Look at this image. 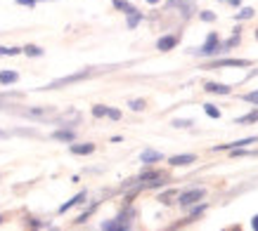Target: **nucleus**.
Returning a JSON list of instances; mask_svg holds the SVG:
<instances>
[{"instance_id": "1", "label": "nucleus", "mask_w": 258, "mask_h": 231, "mask_svg": "<svg viewBox=\"0 0 258 231\" xmlns=\"http://www.w3.org/2000/svg\"><path fill=\"white\" fill-rule=\"evenodd\" d=\"M93 76V71H81L76 76H67V78H59V80H52V83L43 87V90H55V87H64V85H71V83H79V80H86V78Z\"/></svg>"}, {"instance_id": "2", "label": "nucleus", "mask_w": 258, "mask_h": 231, "mask_svg": "<svg viewBox=\"0 0 258 231\" xmlns=\"http://www.w3.org/2000/svg\"><path fill=\"white\" fill-rule=\"evenodd\" d=\"M220 50H223V45H220V40H218V33H209L206 43L199 50H195V52L197 54H218Z\"/></svg>"}, {"instance_id": "3", "label": "nucleus", "mask_w": 258, "mask_h": 231, "mask_svg": "<svg viewBox=\"0 0 258 231\" xmlns=\"http://www.w3.org/2000/svg\"><path fill=\"white\" fill-rule=\"evenodd\" d=\"M206 196L204 189H189V191H182L178 196V203L180 205H192V203H199V200Z\"/></svg>"}, {"instance_id": "4", "label": "nucleus", "mask_w": 258, "mask_h": 231, "mask_svg": "<svg viewBox=\"0 0 258 231\" xmlns=\"http://www.w3.org/2000/svg\"><path fill=\"white\" fill-rule=\"evenodd\" d=\"M227 66H235V69H246L251 66L249 59H216L211 64V69H227Z\"/></svg>"}, {"instance_id": "5", "label": "nucleus", "mask_w": 258, "mask_h": 231, "mask_svg": "<svg viewBox=\"0 0 258 231\" xmlns=\"http://www.w3.org/2000/svg\"><path fill=\"white\" fill-rule=\"evenodd\" d=\"M168 5L171 8H180L182 17H189L195 12V0H168Z\"/></svg>"}, {"instance_id": "6", "label": "nucleus", "mask_w": 258, "mask_h": 231, "mask_svg": "<svg viewBox=\"0 0 258 231\" xmlns=\"http://www.w3.org/2000/svg\"><path fill=\"white\" fill-rule=\"evenodd\" d=\"M246 144H256V137H244L239 142H232V144H220V147H213L216 151H230V149L235 147H246Z\"/></svg>"}, {"instance_id": "7", "label": "nucleus", "mask_w": 258, "mask_h": 231, "mask_svg": "<svg viewBox=\"0 0 258 231\" xmlns=\"http://www.w3.org/2000/svg\"><path fill=\"white\" fill-rule=\"evenodd\" d=\"M175 45H178V36H164V38H159V43H157V47L161 52H168V50H173Z\"/></svg>"}, {"instance_id": "8", "label": "nucleus", "mask_w": 258, "mask_h": 231, "mask_svg": "<svg viewBox=\"0 0 258 231\" xmlns=\"http://www.w3.org/2000/svg\"><path fill=\"white\" fill-rule=\"evenodd\" d=\"M140 161L145 163V165H152V163H159L161 161V154L159 151H154V149H145L140 156Z\"/></svg>"}, {"instance_id": "9", "label": "nucleus", "mask_w": 258, "mask_h": 231, "mask_svg": "<svg viewBox=\"0 0 258 231\" xmlns=\"http://www.w3.org/2000/svg\"><path fill=\"white\" fill-rule=\"evenodd\" d=\"M230 85H223V83H206V92L211 94H230Z\"/></svg>"}, {"instance_id": "10", "label": "nucleus", "mask_w": 258, "mask_h": 231, "mask_svg": "<svg viewBox=\"0 0 258 231\" xmlns=\"http://www.w3.org/2000/svg\"><path fill=\"white\" fill-rule=\"evenodd\" d=\"M69 151L76 156H88L95 151V144H74V147H69Z\"/></svg>"}, {"instance_id": "11", "label": "nucleus", "mask_w": 258, "mask_h": 231, "mask_svg": "<svg viewBox=\"0 0 258 231\" xmlns=\"http://www.w3.org/2000/svg\"><path fill=\"white\" fill-rule=\"evenodd\" d=\"M83 200H86V191H81L79 196H74V198L67 200V203H64L62 208H59V215H62V212H67V210H71L74 205H79V203H83Z\"/></svg>"}, {"instance_id": "12", "label": "nucleus", "mask_w": 258, "mask_h": 231, "mask_svg": "<svg viewBox=\"0 0 258 231\" xmlns=\"http://www.w3.org/2000/svg\"><path fill=\"white\" fill-rule=\"evenodd\" d=\"M195 161H197L195 154H182V156H173L171 165H189V163H195Z\"/></svg>"}, {"instance_id": "13", "label": "nucleus", "mask_w": 258, "mask_h": 231, "mask_svg": "<svg viewBox=\"0 0 258 231\" xmlns=\"http://www.w3.org/2000/svg\"><path fill=\"white\" fill-rule=\"evenodd\" d=\"M52 137L55 139H59V142H74V130H55L52 132Z\"/></svg>"}, {"instance_id": "14", "label": "nucleus", "mask_w": 258, "mask_h": 231, "mask_svg": "<svg viewBox=\"0 0 258 231\" xmlns=\"http://www.w3.org/2000/svg\"><path fill=\"white\" fill-rule=\"evenodd\" d=\"M140 19H142V15L140 12H138V10H131V12H128V29H135V26H138V24H140Z\"/></svg>"}, {"instance_id": "15", "label": "nucleus", "mask_w": 258, "mask_h": 231, "mask_svg": "<svg viewBox=\"0 0 258 231\" xmlns=\"http://www.w3.org/2000/svg\"><path fill=\"white\" fill-rule=\"evenodd\" d=\"M17 78H19V76H17L15 71H3V73H0V83H3V85H10V83H15Z\"/></svg>"}, {"instance_id": "16", "label": "nucleus", "mask_w": 258, "mask_h": 231, "mask_svg": "<svg viewBox=\"0 0 258 231\" xmlns=\"http://www.w3.org/2000/svg\"><path fill=\"white\" fill-rule=\"evenodd\" d=\"M258 121V111H251V113L242 116V118H237V123L239 125H246V123H256Z\"/></svg>"}, {"instance_id": "17", "label": "nucleus", "mask_w": 258, "mask_h": 231, "mask_svg": "<svg viewBox=\"0 0 258 231\" xmlns=\"http://www.w3.org/2000/svg\"><path fill=\"white\" fill-rule=\"evenodd\" d=\"M22 52L29 54V57H40V54H43V50H40V47H36V45H26Z\"/></svg>"}, {"instance_id": "18", "label": "nucleus", "mask_w": 258, "mask_h": 231, "mask_svg": "<svg viewBox=\"0 0 258 231\" xmlns=\"http://www.w3.org/2000/svg\"><path fill=\"white\" fill-rule=\"evenodd\" d=\"M204 111H206V116H209V118H220V111L213 106V104H206V106H204Z\"/></svg>"}, {"instance_id": "19", "label": "nucleus", "mask_w": 258, "mask_h": 231, "mask_svg": "<svg viewBox=\"0 0 258 231\" xmlns=\"http://www.w3.org/2000/svg\"><path fill=\"white\" fill-rule=\"evenodd\" d=\"M114 8L123 10V12H131V10H133V5H131V3H125V0H114Z\"/></svg>"}, {"instance_id": "20", "label": "nucleus", "mask_w": 258, "mask_h": 231, "mask_svg": "<svg viewBox=\"0 0 258 231\" xmlns=\"http://www.w3.org/2000/svg\"><path fill=\"white\" fill-rule=\"evenodd\" d=\"M19 52H22L19 47H3V45H0V57H3V54H10V57H15V54H19Z\"/></svg>"}, {"instance_id": "21", "label": "nucleus", "mask_w": 258, "mask_h": 231, "mask_svg": "<svg viewBox=\"0 0 258 231\" xmlns=\"http://www.w3.org/2000/svg\"><path fill=\"white\" fill-rule=\"evenodd\" d=\"M93 116H95V118H102V116H107V106H102V104L93 106Z\"/></svg>"}, {"instance_id": "22", "label": "nucleus", "mask_w": 258, "mask_h": 231, "mask_svg": "<svg viewBox=\"0 0 258 231\" xmlns=\"http://www.w3.org/2000/svg\"><path fill=\"white\" fill-rule=\"evenodd\" d=\"M244 99L251 101V104H258V90H253V92H246V94H244Z\"/></svg>"}, {"instance_id": "23", "label": "nucleus", "mask_w": 258, "mask_h": 231, "mask_svg": "<svg viewBox=\"0 0 258 231\" xmlns=\"http://www.w3.org/2000/svg\"><path fill=\"white\" fill-rule=\"evenodd\" d=\"M131 108H133V111H142V108H145V101L142 99H131Z\"/></svg>"}, {"instance_id": "24", "label": "nucleus", "mask_w": 258, "mask_h": 231, "mask_svg": "<svg viewBox=\"0 0 258 231\" xmlns=\"http://www.w3.org/2000/svg\"><path fill=\"white\" fill-rule=\"evenodd\" d=\"M249 17H253V10L251 8H244L239 15H237V19H249Z\"/></svg>"}, {"instance_id": "25", "label": "nucleus", "mask_w": 258, "mask_h": 231, "mask_svg": "<svg viewBox=\"0 0 258 231\" xmlns=\"http://www.w3.org/2000/svg\"><path fill=\"white\" fill-rule=\"evenodd\" d=\"M107 116H109V118H114V121H118V118H121V111H118V108H109V106H107Z\"/></svg>"}, {"instance_id": "26", "label": "nucleus", "mask_w": 258, "mask_h": 231, "mask_svg": "<svg viewBox=\"0 0 258 231\" xmlns=\"http://www.w3.org/2000/svg\"><path fill=\"white\" fill-rule=\"evenodd\" d=\"M173 196H175V191H166L164 196H161V203H166V205H168V203L173 200Z\"/></svg>"}, {"instance_id": "27", "label": "nucleus", "mask_w": 258, "mask_h": 231, "mask_svg": "<svg viewBox=\"0 0 258 231\" xmlns=\"http://www.w3.org/2000/svg\"><path fill=\"white\" fill-rule=\"evenodd\" d=\"M192 121H173V128H189Z\"/></svg>"}, {"instance_id": "28", "label": "nucleus", "mask_w": 258, "mask_h": 231, "mask_svg": "<svg viewBox=\"0 0 258 231\" xmlns=\"http://www.w3.org/2000/svg\"><path fill=\"white\" fill-rule=\"evenodd\" d=\"M202 19H204V22H213V19H216V15L206 10V12H202Z\"/></svg>"}, {"instance_id": "29", "label": "nucleus", "mask_w": 258, "mask_h": 231, "mask_svg": "<svg viewBox=\"0 0 258 231\" xmlns=\"http://www.w3.org/2000/svg\"><path fill=\"white\" fill-rule=\"evenodd\" d=\"M19 5H26V8H33L36 5V0H17Z\"/></svg>"}, {"instance_id": "30", "label": "nucleus", "mask_w": 258, "mask_h": 231, "mask_svg": "<svg viewBox=\"0 0 258 231\" xmlns=\"http://www.w3.org/2000/svg\"><path fill=\"white\" fill-rule=\"evenodd\" d=\"M251 226H253V229H256V231H258V215H256V217H253V219H251Z\"/></svg>"}, {"instance_id": "31", "label": "nucleus", "mask_w": 258, "mask_h": 231, "mask_svg": "<svg viewBox=\"0 0 258 231\" xmlns=\"http://www.w3.org/2000/svg\"><path fill=\"white\" fill-rule=\"evenodd\" d=\"M149 5H157V3H161V0H147Z\"/></svg>"}, {"instance_id": "32", "label": "nucleus", "mask_w": 258, "mask_h": 231, "mask_svg": "<svg viewBox=\"0 0 258 231\" xmlns=\"http://www.w3.org/2000/svg\"><path fill=\"white\" fill-rule=\"evenodd\" d=\"M256 38H258V31H256Z\"/></svg>"}, {"instance_id": "33", "label": "nucleus", "mask_w": 258, "mask_h": 231, "mask_svg": "<svg viewBox=\"0 0 258 231\" xmlns=\"http://www.w3.org/2000/svg\"><path fill=\"white\" fill-rule=\"evenodd\" d=\"M0 222H3V217H0Z\"/></svg>"}]
</instances>
